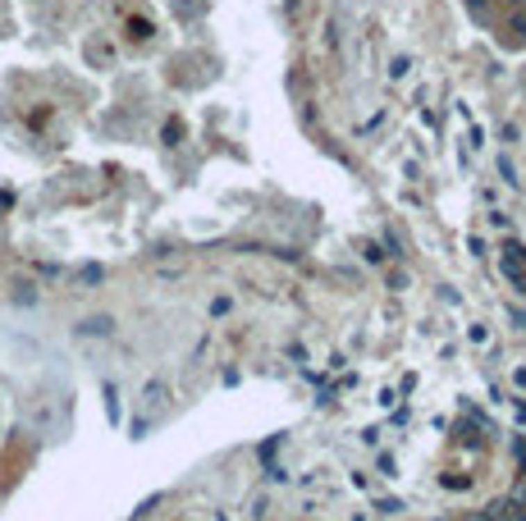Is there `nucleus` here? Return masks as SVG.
I'll return each mask as SVG.
<instances>
[{"mask_svg":"<svg viewBox=\"0 0 526 521\" xmlns=\"http://www.w3.org/2000/svg\"><path fill=\"white\" fill-rule=\"evenodd\" d=\"M161 398H165V380H151L142 389V402H147V412H151V407H161Z\"/></svg>","mask_w":526,"mask_h":521,"instance_id":"3","label":"nucleus"},{"mask_svg":"<svg viewBox=\"0 0 526 521\" xmlns=\"http://www.w3.org/2000/svg\"><path fill=\"white\" fill-rule=\"evenodd\" d=\"M375 508H380V512H403V499H380Z\"/></svg>","mask_w":526,"mask_h":521,"instance_id":"8","label":"nucleus"},{"mask_svg":"<svg viewBox=\"0 0 526 521\" xmlns=\"http://www.w3.org/2000/svg\"><path fill=\"white\" fill-rule=\"evenodd\" d=\"M78 334H97V338H106V334H115V320H110V315H92V320H83V325H78Z\"/></svg>","mask_w":526,"mask_h":521,"instance_id":"2","label":"nucleus"},{"mask_svg":"<svg viewBox=\"0 0 526 521\" xmlns=\"http://www.w3.org/2000/svg\"><path fill=\"white\" fill-rule=\"evenodd\" d=\"M467 5H472V14H476V19H485V0H467Z\"/></svg>","mask_w":526,"mask_h":521,"instance_id":"10","label":"nucleus"},{"mask_svg":"<svg viewBox=\"0 0 526 521\" xmlns=\"http://www.w3.org/2000/svg\"><path fill=\"white\" fill-rule=\"evenodd\" d=\"M513 5H522V0H513Z\"/></svg>","mask_w":526,"mask_h":521,"instance_id":"11","label":"nucleus"},{"mask_svg":"<svg viewBox=\"0 0 526 521\" xmlns=\"http://www.w3.org/2000/svg\"><path fill=\"white\" fill-rule=\"evenodd\" d=\"M78 279H83V283H97L101 279V265H83V270H78Z\"/></svg>","mask_w":526,"mask_h":521,"instance_id":"7","label":"nucleus"},{"mask_svg":"<svg viewBox=\"0 0 526 521\" xmlns=\"http://www.w3.org/2000/svg\"><path fill=\"white\" fill-rule=\"evenodd\" d=\"M444 489H467V476H444Z\"/></svg>","mask_w":526,"mask_h":521,"instance_id":"9","label":"nucleus"},{"mask_svg":"<svg viewBox=\"0 0 526 521\" xmlns=\"http://www.w3.org/2000/svg\"><path fill=\"white\" fill-rule=\"evenodd\" d=\"M499 265H504L508 279L522 283V279H526V247H522V242H504V251H499Z\"/></svg>","mask_w":526,"mask_h":521,"instance_id":"1","label":"nucleus"},{"mask_svg":"<svg viewBox=\"0 0 526 521\" xmlns=\"http://www.w3.org/2000/svg\"><path fill=\"white\" fill-rule=\"evenodd\" d=\"M106 412H110V421H120V398H115L110 384H106Z\"/></svg>","mask_w":526,"mask_h":521,"instance_id":"4","label":"nucleus"},{"mask_svg":"<svg viewBox=\"0 0 526 521\" xmlns=\"http://www.w3.org/2000/svg\"><path fill=\"white\" fill-rule=\"evenodd\" d=\"M407 69H412V60H407V55H398L394 65H389V78H403V74H407Z\"/></svg>","mask_w":526,"mask_h":521,"instance_id":"6","label":"nucleus"},{"mask_svg":"<svg viewBox=\"0 0 526 521\" xmlns=\"http://www.w3.org/2000/svg\"><path fill=\"white\" fill-rule=\"evenodd\" d=\"M129 33L133 37H151V23H147V19H129Z\"/></svg>","mask_w":526,"mask_h":521,"instance_id":"5","label":"nucleus"}]
</instances>
